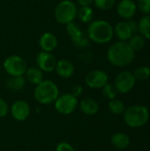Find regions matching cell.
<instances>
[{
	"label": "cell",
	"instance_id": "cell-1",
	"mask_svg": "<svg viewBox=\"0 0 150 151\" xmlns=\"http://www.w3.org/2000/svg\"><path fill=\"white\" fill-rule=\"evenodd\" d=\"M135 51L127 42L118 41L110 46L107 50V59L114 66L124 67L129 65L134 59Z\"/></svg>",
	"mask_w": 150,
	"mask_h": 151
},
{
	"label": "cell",
	"instance_id": "cell-17",
	"mask_svg": "<svg viewBox=\"0 0 150 151\" xmlns=\"http://www.w3.org/2000/svg\"><path fill=\"white\" fill-rule=\"evenodd\" d=\"M80 109L84 114L88 116H93L98 112L99 104L95 99L90 97H86L80 102Z\"/></svg>",
	"mask_w": 150,
	"mask_h": 151
},
{
	"label": "cell",
	"instance_id": "cell-7",
	"mask_svg": "<svg viewBox=\"0 0 150 151\" xmlns=\"http://www.w3.org/2000/svg\"><path fill=\"white\" fill-rule=\"evenodd\" d=\"M66 33L71 38L72 44L79 49H85L89 45L90 40L85 31L74 21L66 25Z\"/></svg>",
	"mask_w": 150,
	"mask_h": 151
},
{
	"label": "cell",
	"instance_id": "cell-30",
	"mask_svg": "<svg viewBox=\"0 0 150 151\" xmlns=\"http://www.w3.org/2000/svg\"><path fill=\"white\" fill-rule=\"evenodd\" d=\"M56 151H75V150L70 143L65 142H61L57 144Z\"/></svg>",
	"mask_w": 150,
	"mask_h": 151
},
{
	"label": "cell",
	"instance_id": "cell-16",
	"mask_svg": "<svg viewBox=\"0 0 150 151\" xmlns=\"http://www.w3.org/2000/svg\"><path fill=\"white\" fill-rule=\"evenodd\" d=\"M114 35L119 39V41L127 42L133 35L132 29L127 21H120L116 24L113 28Z\"/></svg>",
	"mask_w": 150,
	"mask_h": 151
},
{
	"label": "cell",
	"instance_id": "cell-33",
	"mask_svg": "<svg viewBox=\"0 0 150 151\" xmlns=\"http://www.w3.org/2000/svg\"><path fill=\"white\" fill-rule=\"evenodd\" d=\"M77 3L80 6H90L94 3V0H77Z\"/></svg>",
	"mask_w": 150,
	"mask_h": 151
},
{
	"label": "cell",
	"instance_id": "cell-32",
	"mask_svg": "<svg viewBox=\"0 0 150 151\" xmlns=\"http://www.w3.org/2000/svg\"><path fill=\"white\" fill-rule=\"evenodd\" d=\"M128 24L132 29V32H133V35H135L137 34V32H139V29H138V22H136L135 20L133 19H128Z\"/></svg>",
	"mask_w": 150,
	"mask_h": 151
},
{
	"label": "cell",
	"instance_id": "cell-31",
	"mask_svg": "<svg viewBox=\"0 0 150 151\" xmlns=\"http://www.w3.org/2000/svg\"><path fill=\"white\" fill-rule=\"evenodd\" d=\"M82 93H83V88H82L81 85H79V84L74 85L73 88H72V92H71V94L72 96H74L75 97H77V98L79 96H80L82 95Z\"/></svg>",
	"mask_w": 150,
	"mask_h": 151
},
{
	"label": "cell",
	"instance_id": "cell-20",
	"mask_svg": "<svg viewBox=\"0 0 150 151\" xmlns=\"http://www.w3.org/2000/svg\"><path fill=\"white\" fill-rule=\"evenodd\" d=\"M111 144L118 150H125L130 145V138L124 133H116L111 138Z\"/></svg>",
	"mask_w": 150,
	"mask_h": 151
},
{
	"label": "cell",
	"instance_id": "cell-26",
	"mask_svg": "<svg viewBox=\"0 0 150 151\" xmlns=\"http://www.w3.org/2000/svg\"><path fill=\"white\" fill-rule=\"evenodd\" d=\"M103 95L106 99L112 100L115 99L117 95H118V90L116 89L114 84H110L107 83L103 88Z\"/></svg>",
	"mask_w": 150,
	"mask_h": 151
},
{
	"label": "cell",
	"instance_id": "cell-8",
	"mask_svg": "<svg viewBox=\"0 0 150 151\" xmlns=\"http://www.w3.org/2000/svg\"><path fill=\"white\" fill-rule=\"evenodd\" d=\"M78 104V98L72 96L71 93L59 95L54 103L56 111L63 115L72 114L77 109Z\"/></svg>",
	"mask_w": 150,
	"mask_h": 151
},
{
	"label": "cell",
	"instance_id": "cell-28",
	"mask_svg": "<svg viewBox=\"0 0 150 151\" xmlns=\"http://www.w3.org/2000/svg\"><path fill=\"white\" fill-rule=\"evenodd\" d=\"M137 9H139L145 15L150 14V0H138Z\"/></svg>",
	"mask_w": 150,
	"mask_h": 151
},
{
	"label": "cell",
	"instance_id": "cell-3",
	"mask_svg": "<svg viewBox=\"0 0 150 151\" xmlns=\"http://www.w3.org/2000/svg\"><path fill=\"white\" fill-rule=\"evenodd\" d=\"M59 96V89L52 81H42L39 85L35 86L34 90V97L37 103L42 105L54 104Z\"/></svg>",
	"mask_w": 150,
	"mask_h": 151
},
{
	"label": "cell",
	"instance_id": "cell-19",
	"mask_svg": "<svg viewBox=\"0 0 150 151\" xmlns=\"http://www.w3.org/2000/svg\"><path fill=\"white\" fill-rule=\"evenodd\" d=\"M5 86L11 91H19L26 86V79L23 76H9L5 80Z\"/></svg>",
	"mask_w": 150,
	"mask_h": 151
},
{
	"label": "cell",
	"instance_id": "cell-11",
	"mask_svg": "<svg viewBox=\"0 0 150 151\" xmlns=\"http://www.w3.org/2000/svg\"><path fill=\"white\" fill-rule=\"evenodd\" d=\"M37 67L43 73H50L55 71L57 60L51 52L41 51L35 58Z\"/></svg>",
	"mask_w": 150,
	"mask_h": 151
},
{
	"label": "cell",
	"instance_id": "cell-2",
	"mask_svg": "<svg viewBox=\"0 0 150 151\" xmlns=\"http://www.w3.org/2000/svg\"><path fill=\"white\" fill-rule=\"evenodd\" d=\"M87 35L89 40L95 43H108L112 40L114 35L113 27L104 19L93 20L88 27Z\"/></svg>",
	"mask_w": 150,
	"mask_h": 151
},
{
	"label": "cell",
	"instance_id": "cell-10",
	"mask_svg": "<svg viewBox=\"0 0 150 151\" xmlns=\"http://www.w3.org/2000/svg\"><path fill=\"white\" fill-rule=\"evenodd\" d=\"M109 81L108 74L103 71V70H93L90 71L85 78V83L86 85L94 89L103 88Z\"/></svg>",
	"mask_w": 150,
	"mask_h": 151
},
{
	"label": "cell",
	"instance_id": "cell-34",
	"mask_svg": "<svg viewBox=\"0 0 150 151\" xmlns=\"http://www.w3.org/2000/svg\"><path fill=\"white\" fill-rule=\"evenodd\" d=\"M149 86H150V82H149Z\"/></svg>",
	"mask_w": 150,
	"mask_h": 151
},
{
	"label": "cell",
	"instance_id": "cell-25",
	"mask_svg": "<svg viewBox=\"0 0 150 151\" xmlns=\"http://www.w3.org/2000/svg\"><path fill=\"white\" fill-rule=\"evenodd\" d=\"M136 81H144L150 78V67L149 66H140L135 69L133 73Z\"/></svg>",
	"mask_w": 150,
	"mask_h": 151
},
{
	"label": "cell",
	"instance_id": "cell-5",
	"mask_svg": "<svg viewBox=\"0 0 150 151\" xmlns=\"http://www.w3.org/2000/svg\"><path fill=\"white\" fill-rule=\"evenodd\" d=\"M78 7L71 0H62L60 1L54 11L55 19L63 25H68L74 21L77 18Z\"/></svg>",
	"mask_w": 150,
	"mask_h": 151
},
{
	"label": "cell",
	"instance_id": "cell-22",
	"mask_svg": "<svg viewBox=\"0 0 150 151\" xmlns=\"http://www.w3.org/2000/svg\"><path fill=\"white\" fill-rule=\"evenodd\" d=\"M77 17L82 23H90L93 21L94 10L90 6H80L78 9Z\"/></svg>",
	"mask_w": 150,
	"mask_h": 151
},
{
	"label": "cell",
	"instance_id": "cell-23",
	"mask_svg": "<svg viewBox=\"0 0 150 151\" xmlns=\"http://www.w3.org/2000/svg\"><path fill=\"white\" fill-rule=\"evenodd\" d=\"M127 42L130 45V47L133 50V51H137L142 50L145 47L146 39L141 35L135 34L132 35V37L127 41Z\"/></svg>",
	"mask_w": 150,
	"mask_h": 151
},
{
	"label": "cell",
	"instance_id": "cell-21",
	"mask_svg": "<svg viewBox=\"0 0 150 151\" xmlns=\"http://www.w3.org/2000/svg\"><path fill=\"white\" fill-rule=\"evenodd\" d=\"M138 29L140 35L145 39L150 40V14L144 15L138 22Z\"/></svg>",
	"mask_w": 150,
	"mask_h": 151
},
{
	"label": "cell",
	"instance_id": "cell-4",
	"mask_svg": "<svg viewBox=\"0 0 150 151\" xmlns=\"http://www.w3.org/2000/svg\"><path fill=\"white\" fill-rule=\"evenodd\" d=\"M149 119V111L143 105H133L127 108L124 112V120L126 124L133 128L143 127Z\"/></svg>",
	"mask_w": 150,
	"mask_h": 151
},
{
	"label": "cell",
	"instance_id": "cell-29",
	"mask_svg": "<svg viewBox=\"0 0 150 151\" xmlns=\"http://www.w3.org/2000/svg\"><path fill=\"white\" fill-rule=\"evenodd\" d=\"M10 111L7 102L0 97V118H4Z\"/></svg>",
	"mask_w": 150,
	"mask_h": 151
},
{
	"label": "cell",
	"instance_id": "cell-35",
	"mask_svg": "<svg viewBox=\"0 0 150 151\" xmlns=\"http://www.w3.org/2000/svg\"><path fill=\"white\" fill-rule=\"evenodd\" d=\"M149 151H150V150H149Z\"/></svg>",
	"mask_w": 150,
	"mask_h": 151
},
{
	"label": "cell",
	"instance_id": "cell-12",
	"mask_svg": "<svg viewBox=\"0 0 150 151\" xmlns=\"http://www.w3.org/2000/svg\"><path fill=\"white\" fill-rule=\"evenodd\" d=\"M10 112L15 120L24 121L29 117L30 106L25 100H17L10 108Z\"/></svg>",
	"mask_w": 150,
	"mask_h": 151
},
{
	"label": "cell",
	"instance_id": "cell-14",
	"mask_svg": "<svg viewBox=\"0 0 150 151\" xmlns=\"http://www.w3.org/2000/svg\"><path fill=\"white\" fill-rule=\"evenodd\" d=\"M57 44L58 41L57 36L50 32L43 33L39 38V46L42 51L51 52L57 47Z\"/></svg>",
	"mask_w": 150,
	"mask_h": 151
},
{
	"label": "cell",
	"instance_id": "cell-13",
	"mask_svg": "<svg viewBox=\"0 0 150 151\" xmlns=\"http://www.w3.org/2000/svg\"><path fill=\"white\" fill-rule=\"evenodd\" d=\"M118 15L125 19H131L137 12V5L133 0H121L117 7Z\"/></svg>",
	"mask_w": 150,
	"mask_h": 151
},
{
	"label": "cell",
	"instance_id": "cell-27",
	"mask_svg": "<svg viewBox=\"0 0 150 151\" xmlns=\"http://www.w3.org/2000/svg\"><path fill=\"white\" fill-rule=\"evenodd\" d=\"M116 3V0H94V4L96 6V8L107 11L111 9Z\"/></svg>",
	"mask_w": 150,
	"mask_h": 151
},
{
	"label": "cell",
	"instance_id": "cell-18",
	"mask_svg": "<svg viewBox=\"0 0 150 151\" xmlns=\"http://www.w3.org/2000/svg\"><path fill=\"white\" fill-rule=\"evenodd\" d=\"M26 81L33 85H39L43 81V72L36 66L29 67L26 71Z\"/></svg>",
	"mask_w": 150,
	"mask_h": 151
},
{
	"label": "cell",
	"instance_id": "cell-15",
	"mask_svg": "<svg viewBox=\"0 0 150 151\" xmlns=\"http://www.w3.org/2000/svg\"><path fill=\"white\" fill-rule=\"evenodd\" d=\"M55 71L59 77L64 79H68L73 75L75 72V67L74 65L70 60L60 59L57 63Z\"/></svg>",
	"mask_w": 150,
	"mask_h": 151
},
{
	"label": "cell",
	"instance_id": "cell-6",
	"mask_svg": "<svg viewBox=\"0 0 150 151\" xmlns=\"http://www.w3.org/2000/svg\"><path fill=\"white\" fill-rule=\"evenodd\" d=\"M3 66L9 76H23L27 69L25 59L18 55H11L6 58Z\"/></svg>",
	"mask_w": 150,
	"mask_h": 151
},
{
	"label": "cell",
	"instance_id": "cell-24",
	"mask_svg": "<svg viewBox=\"0 0 150 151\" xmlns=\"http://www.w3.org/2000/svg\"><path fill=\"white\" fill-rule=\"evenodd\" d=\"M108 107L109 110L111 113L116 114V115H120L123 114L126 111V107L124 103L119 100V99H112L110 100L109 104H108Z\"/></svg>",
	"mask_w": 150,
	"mask_h": 151
},
{
	"label": "cell",
	"instance_id": "cell-9",
	"mask_svg": "<svg viewBox=\"0 0 150 151\" xmlns=\"http://www.w3.org/2000/svg\"><path fill=\"white\" fill-rule=\"evenodd\" d=\"M136 82L133 73L129 71H123L119 73L115 79L114 86L118 93L126 94L133 89Z\"/></svg>",
	"mask_w": 150,
	"mask_h": 151
}]
</instances>
